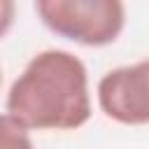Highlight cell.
I'll list each match as a JSON object with an SVG mask.
<instances>
[{"label": "cell", "mask_w": 149, "mask_h": 149, "mask_svg": "<svg viewBox=\"0 0 149 149\" xmlns=\"http://www.w3.org/2000/svg\"><path fill=\"white\" fill-rule=\"evenodd\" d=\"M0 81H2V70H0Z\"/></svg>", "instance_id": "cell-6"}, {"label": "cell", "mask_w": 149, "mask_h": 149, "mask_svg": "<svg viewBox=\"0 0 149 149\" xmlns=\"http://www.w3.org/2000/svg\"><path fill=\"white\" fill-rule=\"evenodd\" d=\"M14 16H16V5L12 0H0V40L9 33Z\"/></svg>", "instance_id": "cell-5"}, {"label": "cell", "mask_w": 149, "mask_h": 149, "mask_svg": "<svg viewBox=\"0 0 149 149\" xmlns=\"http://www.w3.org/2000/svg\"><path fill=\"white\" fill-rule=\"evenodd\" d=\"M5 112L33 130H77L93 114L88 70L65 49L35 54L12 81Z\"/></svg>", "instance_id": "cell-1"}, {"label": "cell", "mask_w": 149, "mask_h": 149, "mask_svg": "<svg viewBox=\"0 0 149 149\" xmlns=\"http://www.w3.org/2000/svg\"><path fill=\"white\" fill-rule=\"evenodd\" d=\"M0 149H35L30 130L7 112L0 114Z\"/></svg>", "instance_id": "cell-4"}, {"label": "cell", "mask_w": 149, "mask_h": 149, "mask_svg": "<svg viewBox=\"0 0 149 149\" xmlns=\"http://www.w3.org/2000/svg\"><path fill=\"white\" fill-rule=\"evenodd\" d=\"M35 12L44 28L81 47H107L126 26L121 0H37Z\"/></svg>", "instance_id": "cell-2"}, {"label": "cell", "mask_w": 149, "mask_h": 149, "mask_svg": "<svg viewBox=\"0 0 149 149\" xmlns=\"http://www.w3.org/2000/svg\"><path fill=\"white\" fill-rule=\"evenodd\" d=\"M100 112L121 126H149V58L107 70L98 86Z\"/></svg>", "instance_id": "cell-3"}]
</instances>
